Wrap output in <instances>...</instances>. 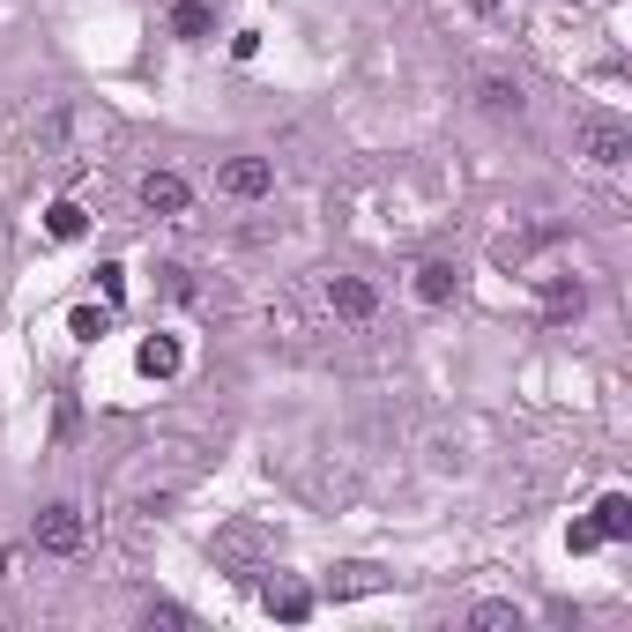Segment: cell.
Wrapping results in <instances>:
<instances>
[{
  "mask_svg": "<svg viewBox=\"0 0 632 632\" xmlns=\"http://www.w3.org/2000/svg\"><path fill=\"white\" fill-rule=\"evenodd\" d=\"M469 8H476V16H491V23H499V16H513V0H469Z\"/></svg>",
  "mask_w": 632,
  "mask_h": 632,
  "instance_id": "cell-19",
  "label": "cell"
},
{
  "mask_svg": "<svg viewBox=\"0 0 632 632\" xmlns=\"http://www.w3.org/2000/svg\"><path fill=\"white\" fill-rule=\"evenodd\" d=\"M171 30H179V38H209V30H217V16H209L201 0H179V8H171Z\"/></svg>",
  "mask_w": 632,
  "mask_h": 632,
  "instance_id": "cell-13",
  "label": "cell"
},
{
  "mask_svg": "<svg viewBox=\"0 0 632 632\" xmlns=\"http://www.w3.org/2000/svg\"><path fill=\"white\" fill-rule=\"evenodd\" d=\"M261 603L275 610L283 625H305V618H313V603H320V595H313V588H305V581H283V573H275V581L261 588Z\"/></svg>",
  "mask_w": 632,
  "mask_h": 632,
  "instance_id": "cell-5",
  "label": "cell"
},
{
  "mask_svg": "<svg viewBox=\"0 0 632 632\" xmlns=\"http://www.w3.org/2000/svg\"><path fill=\"white\" fill-rule=\"evenodd\" d=\"M573 142H581V157L595 171H618L632 157V127L610 120V112H581V120H573Z\"/></svg>",
  "mask_w": 632,
  "mask_h": 632,
  "instance_id": "cell-1",
  "label": "cell"
},
{
  "mask_svg": "<svg viewBox=\"0 0 632 632\" xmlns=\"http://www.w3.org/2000/svg\"><path fill=\"white\" fill-rule=\"evenodd\" d=\"M595 543H603V535H595V521H573V529H565V551H595Z\"/></svg>",
  "mask_w": 632,
  "mask_h": 632,
  "instance_id": "cell-18",
  "label": "cell"
},
{
  "mask_svg": "<svg viewBox=\"0 0 632 632\" xmlns=\"http://www.w3.org/2000/svg\"><path fill=\"white\" fill-rule=\"evenodd\" d=\"M476 98H484L491 112H521V82H506V74H484V82H476Z\"/></svg>",
  "mask_w": 632,
  "mask_h": 632,
  "instance_id": "cell-14",
  "label": "cell"
},
{
  "mask_svg": "<svg viewBox=\"0 0 632 632\" xmlns=\"http://www.w3.org/2000/svg\"><path fill=\"white\" fill-rule=\"evenodd\" d=\"M68 328H74V342H98L104 328H112V305H74Z\"/></svg>",
  "mask_w": 632,
  "mask_h": 632,
  "instance_id": "cell-16",
  "label": "cell"
},
{
  "mask_svg": "<svg viewBox=\"0 0 632 632\" xmlns=\"http://www.w3.org/2000/svg\"><path fill=\"white\" fill-rule=\"evenodd\" d=\"M217 187L231 201H268L275 194V164H268V157H231V164L217 171Z\"/></svg>",
  "mask_w": 632,
  "mask_h": 632,
  "instance_id": "cell-2",
  "label": "cell"
},
{
  "mask_svg": "<svg viewBox=\"0 0 632 632\" xmlns=\"http://www.w3.org/2000/svg\"><path fill=\"white\" fill-rule=\"evenodd\" d=\"M372 588H388V573H380V565H342L335 581H328V595H372Z\"/></svg>",
  "mask_w": 632,
  "mask_h": 632,
  "instance_id": "cell-12",
  "label": "cell"
},
{
  "mask_svg": "<svg viewBox=\"0 0 632 632\" xmlns=\"http://www.w3.org/2000/svg\"><path fill=\"white\" fill-rule=\"evenodd\" d=\"M179 365H187V350H179V335H149L142 350H134V372H142V380H171Z\"/></svg>",
  "mask_w": 632,
  "mask_h": 632,
  "instance_id": "cell-8",
  "label": "cell"
},
{
  "mask_svg": "<svg viewBox=\"0 0 632 632\" xmlns=\"http://www.w3.org/2000/svg\"><path fill=\"white\" fill-rule=\"evenodd\" d=\"M98 291H104V305H120V298H127V268L104 261V268H98Z\"/></svg>",
  "mask_w": 632,
  "mask_h": 632,
  "instance_id": "cell-17",
  "label": "cell"
},
{
  "mask_svg": "<svg viewBox=\"0 0 632 632\" xmlns=\"http://www.w3.org/2000/svg\"><path fill=\"white\" fill-rule=\"evenodd\" d=\"M187 179H179V171H142V209L149 217H187Z\"/></svg>",
  "mask_w": 632,
  "mask_h": 632,
  "instance_id": "cell-4",
  "label": "cell"
},
{
  "mask_svg": "<svg viewBox=\"0 0 632 632\" xmlns=\"http://www.w3.org/2000/svg\"><path fill=\"white\" fill-rule=\"evenodd\" d=\"M46 231H52L60 245H74L82 231H90V217H82V201H52V209H46Z\"/></svg>",
  "mask_w": 632,
  "mask_h": 632,
  "instance_id": "cell-11",
  "label": "cell"
},
{
  "mask_svg": "<svg viewBox=\"0 0 632 632\" xmlns=\"http://www.w3.org/2000/svg\"><path fill=\"white\" fill-rule=\"evenodd\" d=\"M469 625H484V632H521V610H513V603H476V610H469Z\"/></svg>",
  "mask_w": 632,
  "mask_h": 632,
  "instance_id": "cell-15",
  "label": "cell"
},
{
  "mask_svg": "<svg viewBox=\"0 0 632 632\" xmlns=\"http://www.w3.org/2000/svg\"><path fill=\"white\" fill-rule=\"evenodd\" d=\"M588 521H595V535H603V543H625V535H632V499H625V491H603Z\"/></svg>",
  "mask_w": 632,
  "mask_h": 632,
  "instance_id": "cell-9",
  "label": "cell"
},
{
  "mask_svg": "<svg viewBox=\"0 0 632 632\" xmlns=\"http://www.w3.org/2000/svg\"><path fill=\"white\" fill-rule=\"evenodd\" d=\"M454 283H462V275H454V261H424V268H417V298H424V305H447V298H454Z\"/></svg>",
  "mask_w": 632,
  "mask_h": 632,
  "instance_id": "cell-10",
  "label": "cell"
},
{
  "mask_svg": "<svg viewBox=\"0 0 632 632\" xmlns=\"http://www.w3.org/2000/svg\"><path fill=\"white\" fill-rule=\"evenodd\" d=\"M328 305H335L342 320H372L380 313V291H372L365 275H328Z\"/></svg>",
  "mask_w": 632,
  "mask_h": 632,
  "instance_id": "cell-6",
  "label": "cell"
},
{
  "mask_svg": "<svg viewBox=\"0 0 632 632\" xmlns=\"http://www.w3.org/2000/svg\"><path fill=\"white\" fill-rule=\"evenodd\" d=\"M588 291H581V275H543V320L551 328H565V320H581Z\"/></svg>",
  "mask_w": 632,
  "mask_h": 632,
  "instance_id": "cell-7",
  "label": "cell"
},
{
  "mask_svg": "<svg viewBox=\"0 0 632 632\" xmlns=\"http://www.w3.org/2000/svg\"><path fill=\"white\" fill-rule=\"evenodd\" d=\"M30 535H38V551H52V559L82 551V506H68V499H60V506H46Z\"/></svg>",
  "mask_w": 632,
  "mask_h": 632,
  "instance_id": "cell-3",
  "label": "cell"
}]
</instances>
